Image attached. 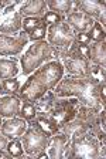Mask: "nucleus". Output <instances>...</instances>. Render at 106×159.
<instances>
[{
  "label": "nucleus",
  "instance_id": "36",
  "mask_svg": "<svg viewBox=\"0 0 106 159\" xmlns=\"http://www.w3.org/2000/svg\"><path fill=\"white\" fill-rule=\"evenodd\" d=\"M0 158H4V159H11L10 153L7 152L6 149H3V151H0Z\"/></svg>",
  "mask_w": 106,
  "mask_h": 159
},
{
  "label": "nucleus",
  "instance_id": "38",
  "mask_svg": "<svg viewBox=\"0 0 106 159\" xmlns=\"http://www.w3.org/2000/svg\"><path fill=\"white\" fill-rule=\"evenodd\" d=\"M2 124H3V116L0 115V128H2Z\"/></svg>",
  "mask_w": 106,
  "mask_h": 159
},
{
  "label": "nucleus",
  "instance_id": "37",
  "mask_svg": "<svg viewBox=\"0 0 106 159\" xmlns=\"http://www.w3.org/2000/svg\"><path fill=\"white\" fill-rule=\"evenodd\" d=\"M4 95V91H3V87H2V80H0V97Z\"/></svg>",
  "mask_w": 106,
  "mask_h": 159
},
{
  "label": "nucleus",
  "instance_id": "33",
  "mask_svg": "<svg viewBox=\"0 0 106 159\" xmlns=\"http://www.w3.org/2000/svg\"><path fill=\"white\" fill-rule=\"evenodd\" d=\"M75 40L81 44H86V46L91 44V40H89V37H88L86 33H75Z\"/></svg>",
  "mask_w": 106,
  "mask_h": 159
},
{
  "label": "nucleus",
  "instance_id": "4",
  "mask_svg": "<svg viewBox=\"0 0 106 159\" xmlns=\"http://www.w3.org/2000/svg\"><path fill=\"white\" fill-rule=\"evenodd\" d=\"M105 143H100V141L91 132V129L85 135L76 139H70V152L68 159L74 158H85V159H96L100 158V146Z\"/></svg>",
  "mask_w": 106,
  "mask_h": 159
},
{
  "label": "nucleus",
  "instance_id": "8",
  "mask_svg": "<svg viewBox=\"0 0 106 159\" xmlns=\"http://www.w3.org/2000/svg\"><path fill=\"white\" fill-rule=\"evenodd\" d=\"M28 36L24 31L17 33L16 36L0 34V56L2 57H16L23 53L28 46Z\"/></svg>",
  "mask_w": 106,
  "mask_h": 159
},
{
  "label": "nucleus",
  "instance_id": "24",
  "mask_svg": "<svg viewBox=\"0 0 106 159\" xmlns=\"http://www.w3.org/2000/svg\"><path fill=\"white\" fill-rule=\"evenodd\" d=\"M37 115V108H36V104L31 102V101H23L20 107V112H19V116L23 119H26L27 124L33 121Z\"/></svg>",
  "mask_w": 106,
  "mask_h": 159
},
{
  "label": "nucleus",
  "instance_id": "11",
  "mask_svg": "<svg viewBox=\"0 0 106 159\" xmlns=\"http://www.w3.org/2000/svg\"><path fill=\"white\" fill-rule=\"evenodd\" d=\"M68 142H70V138H68L65 134L58 132V134H55V135H53L50 138L48 146H47V149H45L47 153H48V158L62 159Z\"/></svg>",
  "mask_w": 106,
  "mask_h": 159
},
{
  "label": "nucleus",
  "instance_id": "3",
  "mask_svg": "<svg viewBox=\"0 0 106 159\" xmlns=\"http://www.w3.org/2000/svg\"><path fill=\"white\" fill-rule=\"evenodd\" d=\"M51 60H57V50H54L47 40L34 41L20 57V66L23 75L28 77L38 67L48 63Z\"/></svg>",
  "mask_w": 106,
  "mask_h": 159
},
{
  "label": "nucleus",
  "instance_id": "28",
  "mask_svg": "<svg viewBox=\"0 0 106 159\" xmlns=\"http://www.w3.org/2000/svg\"><path fill=\"white\" fill-rule=\"evenodd\" d=\"M41 20H43V23L47 24V26H54V24L65 21V16H64V14H60V13H55V11L47 10L45 13H44V16L41 17Z\"/></svg>",
  "mask_w": 106,
  "mask_h": 159
},
{
  "label": "nucleus",
  "instance_id": "17",
  "mask_svg": "<svg viewBox=\"0 0 106 159\" xmlns=\"http://www.w3.org/2000/svg\"><path fill=\"white\" fill-rule=\"evenodd\" d=\"M89 129H91L89 125H86V124L82 122L81 119L74 118L72 121H70V122H66L65 125L61 126L60 132L65 134V135L72 141V139H76V138H79V136L85 135Z\"/></svg>",
  "mask_w": 106,
  "mask_h": 159
},
{
  "label": "nucleus",
  "instance_id": "23",
  "mask_svg": "<svg viewBox=\"0 0 106 159\" xmlns=\"http://www.w3.org/2000/svg\"><path fill=\"white\" fill-rule=\"evenodd\" d=\"M98 114H99V109L92 108V107H86V105H79L75 118L81 119L86 125H89V128H92L93 122H95L96 118H98Z\"/></svg>",
  "mask_w": 106,
  "mask_h": 159
},
{
  "label": "nucleus",
  "instance_id": "6",
  "mask_svg": "<svg viewBox=\"0 0 106 159\" xmlns=\"http://www.w3.org/2000/svg\"><path fill=\"white\" fill-rule=\"evenodd\" d=\"M79 105H81L79 101L76 98H74V97H71V98H58L57 97L55 105H54V108L47 115L50 118H53L60 125V129H61V126L65 125L70 121H72L76 116Z\"/></svg>",
  "mask_w": 106,
  "mask_h": 159
},
{
  "label": "nucleus",
  "instance_id": "32",
  "mask_svg": "<svg viewBox=\"0 0 106 159\" xmlns=\"http://www.w3.org/2000/svg\"><path fill=\"white\" fill-rule=\"evenodd\" d=\"M98 95H99L102 104H106V83L105 81H100L99 85H98Z\"/></svg>",
  "mask_w": 106,
  "mask_h": 159
},
{
  "label": "nucleus",
  "instance_id": "10",
  "mask_svg": "<svg viewBox=\"0 0 106 159\" xmlns=\"http://www.w3.org/2000/svg\"><path fill=\"white\" fill-rule=\"evenodd\" d=\"M65 21L70 24V27L74 30V33H88L89 29L93 26L95 20L86 16L82 11H71L70 14L65 16Z\"/></svg>",
  "mask_w": 106,
  "mask_h": 159
},
{
  "label": "nucleus",
  "instance_id": "30",
  "mask_svg": "<svg viewBox=\"0 0 106 159\" xmlns=\"http://www.w3.org/2000/svg\"><path fill=\"white\" fill-rule=\"evenodd\" d=\"M41 23H43L41 17H24L23 19V31L26 34L31 33V31H33L34 29H37Z\"/></svg>",
  "mask_w": 106,
  "mask_h": 159
},
{
  "label": "nucleus",
  "instance_id": "26",
  "mask_svg": "<svg viewBox=\"0 0 106 159\" xmlns=\"http://www.w3.org/2000/svg\"><path fill=\"white\" fill-rule=\"evenodd\" d=\"M2 87H3V91L6 95H17V93H19V89L21 87V81L16 77L2 80Z\"/></svg>",
  "mask_w": 106,
  "mask_h": 159
},
{
  "label": "nucleus",
  "instance_id": "1",
  "mask_svg": "<svg viewBox=\"0 0 106 159\" xmlns=\"http://www.w3.org/2000/svg\"><path fill=\"white\" fill-rule=\"evenodd\" d=\"M64 67L61 60H51L48 63L43 64L41 67L31 73L27 77V80L21 84L17 98L21 101H31L36 102L38 98L44 95L48 91H53L57 87V84L64 77Z\"/></svg>",
  "mask_w": 106,
  "mask_h": 159
},
{
  "label": "nucleus",
  "instance_id": "16",
  "mask_svg": "<svg viewBox=\"0 0 106 159\" xmlns=\"http://www.w3.org/2000/svg\"><path fill=\"white\" fill-rule=\"evenodd\" d=\"M47 11L45 0H28L23 3L19 9L21 17H43Z\"/></svg>",
  "mask_w": 106,
  "mask_h": 159
},
{
  "label": "nucleus",
  "instance_id": "21",
  "mask_svg": "<svg viewBox=\"0 0 106 159\" xmlns=\"http://www.w3.org/2000/svg\"><path fill=\"white\" fill-rule=\"evenodd\" d=\"M55 99H57V95L53 91L45 93L41 98H38L34 102L37 108V114H48L54 108V105H55Z\"/></svg>",
  "mask_w": 106,
  "mask_h": 159
},
{
  "label": "nucleus",
  "instance_id": "5",
  "mask_svg": "<svg viewBox=\"0 0 106 159\" xmlns=\"http://www.w3.org/2000/svg\"><path fill=\"white\" fill-rule=\"evenodd\" d=\"M47 43L50 44L58 53L68 50L75 41V33L66 21L48 26L47 30Z\"/></svg>",
  "mask_w": 106,
  "mask_h": 159
},
{
  "label": "nucleus",
  "instance_id": "27",
  "mask_svg": "<svg viewBox=\"0 0 106 159\" xmlns=\"http://www.w3.org/2000/svg\"><path fill=\"white\" fill-rule=\"evenodd\" d=\"M6 151L10 153L11 158H21L24 156V148L23 143H21V139H10L9 143H7Z\"/></svg>",
  "mask_w": 106,
  "mask_h": 159
},
{
  "label": "nucleus",
  "instance_id": "7",
  "mask_svg": "<svg viewBox=\"0 0 106 159\" xmlns=\"http://www.w3.org/2000/svg\"><path fill=\"white\" fill-rule=\"evenodd\" d=\"M21 143L24 148V153L30 158H34L38 152L45 151L48 142H50V136L41 132L36 126H27L26 132L21 135Z\"/></svg>",
  "mask_w": 106,
  "mask_h": 159
},
{
  "label": "nucleus",
  "instance_id": "29",
  "mask_svg": "<svg viewBox=\"0 0 106 159\" xmlns=\"http://www.w3.org/2000/svg\"><path fill=\"white\" fill-rule=\"evenodd\" d=\"M47 30H48V26L44 23H41L40 26L34 29L31 33H28V41L34 43V41H41V40H45L47 39Z\"/></svg>",
  "mask_w": 106,
  "mask_h": 159
},
{
  "label": "nucleus",
  "instance_id": "2",
  "mask_svg": "<svg viewBox=\"0 0 106 159\" xmlns=\"http://www.w3.org/2000/svg\"><path fill=\"white\" fill-rule=\"evenodd\" d=\"M99 80L92 77H71L64 75L61 81L57 84L53 89L58 98H76L81 105L92 107L96 109H103L105 105L102 104L99 95H98V85Z\"/></svg>",
  "mask_w": 106,
  "mask_h": 159
},
{
  "label": "nucleus",
  "instance_id": "15",
  "mask_svg": "<svg viewBox=\"0 0 106 159\" xmlns=\"http://www.w3.org/2000/svg\"><path fill=\"white\" fill-rule=\"evenodd\" d=\"M23 29V17L19 13V10H16L14 13L6 16V19L0 23V34H17L20 33Z\"/></svg>",
  "mask_w": 106,
  "mask_h": 159
},
{
  "label": "nucleus",
  "instance_id": "20",
  "mask_svg": "<svg viewBox=\"0 0 106 159\" xmlns=\"http://www.w3.org/2000/svg\"><path fill=\"white\" fill-rule=\"evenodd\" d=\"M47 9L50 11H55L60 14H70L74 10V2L72 0H45Z\"/></svg>",
  "mask_w": 106,
  "mask_h": 159
},
{
  "label": "nucleus",
  "instance_id": "39",
  "mask_svg": "<svg viewBox=\"0 0 106 159\" xmlns=\"http://www.w3.org/2000/svg\"><path fill=\"white\" fill-rule=\"evenodd\" d=\"M0 23H2V20H0Z\"/></svg>",
  "mask_w": 106,
  "mask_h": 159
},
{
  "label": "nucleus",
  "instance_id": "22",
  "mask_svg": "<svg viewBox=\"0 0 106 159\" xmlns=\"http://www.w3.org/2000/svg\"><path fill=\"white\" fill-rule=\"evenodd\" d=\"M105 124H106V111H105V108H103V109H100L99 111L98 118H96V121L93 122L92 128H91V132L99 139L100 143H105V139H106Z\"/></svg>",
  "mask_w": 106,
  "mask_h": 159
},
{
  "label": "nucleus",
  "instance_id": "19",
  "mask_svg": "<svg viewBox=\"0 0 106 159\" xmlns=\"http://www.w3.org/2000/svg\"><path fill=\"white\" fill-rule=\"evenodd\" d=\"M89 61L95 66L106 67V41L89 44Z\"/></svg>",
  "mask_w": 106,
  "mask_h": 159
},
{
  "label": "nucleus",
  "instance_id": "34",
  "mask_svg": "<svg viewBox=\"0 0 106 159\" xmlns=\"http://www.w3.org/2000/svg\"><path fill=\"white\" fill-rule=\"evenodd\" d=\"M7 143H9V138L4 136L3 134L0 132V151H3V149L7 148Z\"/></svg>",
  "mask_w": 106,
  "mask_h": 159
},
{
  "label": "nucleus",
  "instance_id": "25",
  "mask_svg": "<svg viewBox=\"0 0 106 159\" xmlns=\"http://www.w3.org/2000/svg\"><path fill=\"white\" fill-rule=\"evenodd\" d=\"M88 37H89L91 43H102V41H105L106 40V30L105 27H102L98 21H95L93 23V26L89 29V31H88Z\"/></svg>",
  "mask_w": 106,
  "mask_h": 159
},
{
  "label": "nucleus",
  "instance_id": "13",
  "mask_svg": "<svg viewBox=\"0 0 106 159\" xmlns=\"http://www.w3.org/2000/svg\"><path fill=\"white\" fill-rule=\"evenodd\" d=\"M82 11L86 16H89L91 19H93L95 21H98L100 13L105 11V2L103 0H99V2H83V0H79V2H74V10L72 11Z\"/></svg>",
  "mask_w": 106,
  "mask_h": 159
},
{
  "label": "nucleus",
  "instance_id": "18",
  "mask_svg": "<svg viewBox=\"0 0 106 159\" xmlns=\"http://www.w3.org/2000/svg\"><path fill=\"white\" fill-rule=\"evenodd\" d=\"M20 73V67L16 57L10 58H0V80L13 78Z\"/></svg>",
  "mask_w": 106,
  "mask_h": 159
},
{
  "label": "nucleus",
  "instance_id": "35",
  "mask_svg": "<svg viewBox=\"0 0 106 159\" xmlns=\"http://www.w3.org/2000/svg\"><path fill=\"white\" fill-rule=\"evenodd\" d=\"M11 2L10 0H0V10L2 9H6L7 6H10Z\"/></svg>",
  "mask_w": 106,
  "mask_h": 159
},
{
  "label": "nucleus",
  "instance_id": "9",
  "mask_svg": "<svg viewBox=\"0 0 106 159\" xmlns=\"http://www.w3.org/2000/svg\"><path fill=\"white\" fill-rule=\"evenodd\" d=\"M27 124L26 119L20 118V116H14V118H6L3 119V124H2V128H0V132L3 134L4 136L10 139H19L21 138L24 132H26Z\"/></svg>",
  "mask_w": 106,
  "mask_h": 159
},
{
  "label": "nucleus",
  "instance_id": "14",
  "mask_svg": "<svg viewBox=\"0 0 106 159\" xmlns=\"http://www.w3.org/2000/svg\"><path fill=\"white\" fill-rule=\"evenodd\" d=\"M28 125L38 128L41 132H44L45 135L50 136V138L60 132V125H58L53 118H50L47 114H37L36 118L28 122Z\"/></svg>",
  "mask_w": 106,
  "mask_h": 159
},
{
  "label": "nucleus",
  "instance_id": "31",
  "mask_svg": "<svg viewBox=\"0 0 106 159\" xmlns=\"http://www.w3.org/2000/svg\"><path fill=\"white\" fill-rule=\"evenodd\" d=\"M105 68L106 67L92 64L91 66V77L95 80H99V81H105Z\"/></svg>",
  "mask_w": 106,
  "mask_h": 159
},
{
  "label": "nucleus",
  "instance_id": "12",
  "mask_svg": "<svg viewBox=\"0 0 106 159\" xmlns=\"http://www.w3.org/2000/svg\"><path fill=\"white\" fill-rule=\"evenodd\" d=\"M21 107V99L16 95H2L0 97V115L3 118L19 116Z\"/></svg>",
  "mask_w": 106,
  "mask_h": 159
}]
</instances>
